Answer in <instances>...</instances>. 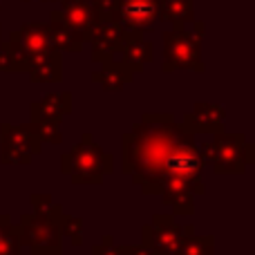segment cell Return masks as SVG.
<instances>
[{
    "instance_id": "4316f807",
    "label": "cell",
    "mask_w": 255,
    "mask_h": 255,
    "mask_svg": "<svg viewBox=\"0 0 255 255\" xmlns=\"http://www.w3.org/2000/svg\"><path fill=\"white\" fill-rule=\"evenodd\" d=\"M0 74H18V65L4 49H0Z\"/></svg>"
},
{
    "instance_id": "d4e9b609",
    "label": "cell",
    "mask_w": 255,
    "mask_h": 255,
    "mask_svg": "<svg viewBox=\"0 0 255 255\" xmlns=\"http://www.w3.org/2000/svg\"><path fill=\"white\" fill-rule=\"evenodd\" d=\"M92 255H124L121 244H115L112 235H103V240L92 247Z\"/></svg>"
},
{
    "instance_id": "e0dca14e",
    "label": "cell",
    "mask_w": 255,
    "mask_h": 255,
    "mask_svg": "<svg viewBox=\"0 0 255 255\" xmlns=\"http://www.w3.org/2000/svg\"><path fill=\"white\" fill-rule=\"evenodd\" d=\"M47 34L52 45L58 49V52H67V54H81L85 47V40L81 38L76 31H72L67 25L58 20H52L49 18V25H47Z\"/></svg>"
},
{
    "instance_id": "1f68e13d",
    "label": "cell",
    "mask_w": 255,
    "mask_h": 255,
    "mask_svg": "<svg viewBox=\"0 0 255 255\" xmlns=\"http://www.w3.org/2000/svg\"><path fill=\"white\" fill-rule=\"evenodd\" d=\"M0 40H2V25H0Z\"/></svg>"
},
{
    "instance_id": "83f0119b",
    "label": "cell",
    "mask_w": 255,
    "mask_h": 255,
    "mask_svg": "<svg viewBox=\"0 0 255 255\" xmlns=\"http://www.w3.org/2000/svg\"><path fill=\"white\" fill-rule=\"evenodd\" d=\"M124 255H152L143 244H121Z\"/></svg>"
},
{
    "instance_id": "603a6c76",
    "label": "cell",
    "mask_w": 255,
    "mask_h": 255,
    "mask_svg": "<svg viewBox=\"0 0 255 255\" xmlns=\"http://www.w3.org/2000/svg\"><path fill=\"white\" fill-rule=\"evenodd\" d=\"M34 124V132H36V139L40 143H61L63 134H61V124H52V121H31Z\"/></svg>"
},
{
    "instance_id": "2e32d148",
    "label": "cell",
    "mask_w": 255,
    "mask_h": 255,
    "mask_svg": "<svg viewBox=\"0 0 255 255\" xmlns=\"http://www.w3.org/2000/svg\"><path fill=\"white\" fill-rule=\"evenodd\" d=\"M119 56L132 70V74H141V72L145 70V65L152 63L154 47H152V43L145 38V34H128L126 45Z\"/></svg>"
},
{
    "instance_id": "4dcf8cb0",
    "label": "cell",
    "mask_w": 255,
    "mask_h": 255,
    "mask_svg": "<svg viewBox=\"0 0 255 255\" xmlns=\"http://www.w3.org/2000/svg\"><path fill=\"white\" fill-rule=\"evenodd\" d=\"M90 2H92V4H99V2H101V0H90Z\"/></svg>"
},
{
    "instance_id": "6da1fadb",
    "label": "cell",
    "mask_w": 255,
    "mask_h": 255,
    "mask_svg": "<svg viewBox=\"0 0 255 255\" xmlns=\"http://www.w3.org/2000/svg\"><path fill=\"white\" fill-rule=\"evenodd\" d=\"M204 168L206 161L195 134L184 124H177L170 112H145L124 134L121 170L145 195H161L170 179L188 181L195 195H204Z\"/></svg>"
},
{
    "instance_id": "4fadbf2b",
    "label": "cell",
    "mask_w": 255,
    "mask_h": 255,
    "mask_svg": "<svg viewBox=\"0 0 255 255\" xmlns=\"http://www.w3.org/2000/svg\"><path fill=\"white\" fill-rule=\"evenodd\" d=\"M72 112V92H49L40 101L29 106L31 121H52L63 124V117Z\"/></svg>"
},
{
    "instance_id": "5b68a950",
    "label": "cell",
    "mask_w": 255,
    "mask_h": 255,
    "mask_svg": "<svg viewBox=\"0 0 255 255\" xmlns=\"http://www.w3.org/2000/svg\"><path fill=\"white\" fill-rule=\"evenodd\" d=\"M193 226H179L175 222V215L154 213L152 222L141 229V242L152 255H179L184 240L188 233H193Z\"/></svg>"
},
{
    "instance_id": "d6986e66",
    "label": "cell",
    "mask_w": 255,
    "mask_h": 255,
    "mask_svg": "<svg viewBox=\"0 0 255 255\" xmlns=\"http://www.w3.org/2000/svg\"><path fill=\"white\" fill-rule=\"evenodd\" d=\"M27 74H29L31 83H58L63 79V52L56 49L52 56L34 65Z\"/></svg>"
},
{
    "instance_id": "9a60e30c",
    "label": "cell",
    "mask_w": 255,
    "mask_h": 255,
    "mask_svg": "<svg viewBox=\"0 0 255 255\" xmlns=\"http://www.w3.org/2000/svg\"><path fill=\"white\" fill-rule=\"evenodd\" d=\"M166 206L172 208V215H195V188L184 179H170L163 186L161 195Z\"/></svg>"
},
{
    "instance_id": "7402d4cb",
    "label": "cell",
    "mask_w": 255,
    "mask_h": 255,
    "mask_svg": "<svg viewBox=\"0 0 255 255\" xmlns=\"http://www.w3.org/2000/svg\"><path fill=\"white\" fill-rule=\"evenodd\" d=\"M58 229H61L63 238L70 240L72 247H81L83 244V220L76 215H65L63 213L58 217Z\"/></svg>"
},
{
    "instance_id": "3957f363",
    "label": "cell",
    "mask_w": 255,
    "mask_h": 255,
    "mask_svg": "<svg viewBox=\"0 0 255 255\" xmlns=\"http://www.w3.org/2000/svg\"><path fill=\"white\" fill-rule=\"evenodd\" d=\"M202 157L211 163L213 172L217 175H242L249 166L255 163V145L249 143L242 132H220L213 134V141L199 145Z\"/></svg>"
},
{
    "instance_id": "44dd1931",
    "label": "cell",
    "mask_w": 255,
    "mask_h": 255,
    "mask_svg": "<svg viewBox=\"0 0 255 255\" xmlns=\"http://www.w3.org/2000/svg\"><path fill=\"white\" fill-rule=\"evenodd\" d=\"M29 202H31V206H34L36 215H45V217H52V220H58V217L65 213L63 206L54 202L49 193H31Z\"/></svg>"
},
{
    "instance_id": "7a4b0ae2",
    "label": "cell",
    "mask_w": 255,
    "mask_h": 255,
    "mask_svg": "<svg viewBox=\"0 0 255 255\" xmlns=\"http://www.w3.org/2000/svg\"><path fill=\"white\" fill-rule=\"evenodd\" d=\"M112 170L115 159L94 143L90 132H85L81 143H74L70 152L61 157V172L70 177L74 186H101Z\"/></svg>"
},
{
    "instance_id": "30bf717a",
    "label": "cell",
    "mask_w": 255,
    "mask_h": 255,
    "mask_svg": "<svg viewBox=\"0 0 255 255\" xmlns=\"http://www.w3.org/2000/svg\"><path fill=\"white\" fill-rule=\"evenodd\" d=\"M159 20V0H121L117 22L128 34H148Z\"/></svg>"
},
{
    "instance_id": "277c9868",
    "label": "cell",
    "mask_w": 255,
    "mask_h": 255,
    "mask_svg": "<svg viewBox=\"0 0 255 255\" xmlns=\"http://www.w3.org/2000/svg\"><path fill=\"white\" fill-rule=\"evenodd\" d=\"M166 74L177 70L204 72L202 61V38L188 31L184 25H172L170 31H163V63Z\"/></svg>"
},
{
    "instance_id": "8992f818",
    "label": "cell",
    "mask_w": 255,
    "mask_h": 255,
    "mask_svg": "<svg viewBox=\"0 0 255 255\" xmlns=\"http://www.w3.org/2000/svg\"><path fill=\"white\" fill-rule=\"evenodd\" d=\"M20 247H27L31 255H61L63 235L58 229V220L36 213L20 215Z\"/></svg>"
},
{
    "instance_id": "ac0fdd59",
    "label": "cell",
    "mask_w": 255,
    "mask_h": 255,
    "mask_svg": "<svg viewBox=\"0 0 255 255\" xmlns=\"http://www.w3.org/2000/svg\"><path fill=\"white\" fill-rule=\"evenodd\" d=\"M159 20L190 25L195 20V0H159Z\"/></svg>"
},
{
    "instance_id": "7c38bea8",
    "label": "cell",
    "mask_w": 255,
    "mask_h": 255,
    "mask_svg": "<svg viewBox=\"0 0 255 255\" xmlns=\"http://www.w3.org/2000/svg\"><path fill=\"white\" fill-rule=\"evenodd\" d=\"M224 119L226 112L222 106L197 101L193 110L184 117V126L193 134H220V132H224Z\"/></svg>"
},
{
    "instance_id": "9c48e42d",
    "label": "cell",
    "mask_w": 255,
    "mask_h": 255,
    "mask_svg": "<svg viewBox=\"0 0 255 255\" xmlns=\"http://www.w3.org/2000/svg\"><path fill=\"white\" fill-rule=\"evenodd\" d=\"M9 40H13V43L20 47V52L25 54L27 63H29V70L56 52V47H54L52 40H49L47 25H43V22H27L20 29L11 31Z\"/></svg>"
},
{
    "instance_id": "ffe728a7",
    "label": "cell",
    "mask_w": 255,
    "mask_h": 255,
    "mask_svg": "<svg viewBox=\"0 0 255 255\" xmlns=\"http://www.w3.org/2000/svg\"><path fill=\"white\" fill-rule=\"evenodd\" d=\"M179 255H215V238L213 235H197L193 231L186 235Z\"/></svg>"
},
{
    "instance_id": "5bb4252c",
    "label": "cell",
    "mask_w": 255,
    "mask_h": 255,
    "mask_svg": "<svg viewBox=\"0 0 255 255\" xmlns=\"http://www.w3.org/2000/svg\"><path fill=\"white\" fill-rule=\"evenodd\" d=\"M132 79L134 74L121 58H108L101 63V70L92 72V83H97L106 92H119L128 83H132Z\"/></svg>"
},
{
    "instance_id": "8fae6325",
    "label": "cell",
    "mask_w": 255,
    "mask_h": 255,
    "mask_svg": "<svg viewBox=\"0 0 255 255\" xmlns=\"http://www.w3.org/2000/svg\"><path fill=\"white\" fill-rule=\"evenodd\" d=\"M128 38V31L117 20H101L94 29L90 45H92V61L103 63L108 58H117L121 54Z\"/></svg>"
},
{
    "instance_id": "cb8c5ba5",
    "label": "cell",
    "mask_w": 255,
    "mask_h": 255,
    "mask_svg": "<svg viewBox=\"0 0 255 255\" xmlns=\"http://www.w3.org/2000/svg\"><path fill=\"white\" fill-rule=\"evenodd\" d=\"M20 226L9 224V229L0 235V255H20Z\"/></svg>"
},
{
    "instance_id": "ba28073f",
    "label": "cell",
    "mask_w": 255,
    "mask_h": 255,
    "mask_svg": "<svg viewBox=\"0 0 255 255\" xmlns=\"http://www.w3.org/2000/svg\"><path fill=\"white\" fill-rule=\"evenodd\" d=\"M49 18L63 22V25H67L72 31H76V34L85 40V45L90 43L97 25L101 22L97 9H94V4L90 2V0H61V9L52 11Z\"/></svg>"
},
{
    "instance_id": "484cf974",
    "label": "cell",
    "mask_w": 255,
    "mask_h": 255,
    "mask_svg": "<svg viewBox=\"0 0 255 255\" xmlns=\"http://www.w3.org/2000/svg\"><path fill=\"white\" fill-rule=\"evenodd\" d=\"M121 0H101L99 4H94L99 13V20H117V11H119Z\"/></svg>"
},
{
    "instance_id": "f1b7e54d",
    "label": "cell",
    "mask_w": 255,
    "mask_h": 255,
    "mask_svg": "<svg viewBox=\"0 0 255 255\" xmlns=\"http://www.w3.org/2000/svg\"><path fill=\"white\" fill-rule=\"evenodd\" d=\"M9 224H11V217H9L7 213H4V215H0V235L9 229Z\"/></svg>"
},
{
    "instance_id": "52a82bcc",
    "label": "cell",
    "mask_w": 255,
    "mask_h": 255,
    "mask_svg": "<svg viewBox=\"0 0 255 255\" xmlns=\"http://www.w3.org/2000/svg\"><path fill=\"white\" fill-rule=\"evenodd\" d=\"M43 152V143L36 139L34 124H2L0 126V161L7 166H29L36 154Z\"/></svg>"
},
{
    "instance_id": "f546056e",
    "label": "cell",
    "mask_w": 255,
    "mask_h": 255,
    "mask_svg": "<svg viewBox=\"0 0 255 255\" xmlns=\"http://www.w3.org/2000/svg\"><path fill=\"white\" fill-rule=\"evenodd\" d=\"M40 2H61V0H40Z\"/></svg>"
}]
</instances>
